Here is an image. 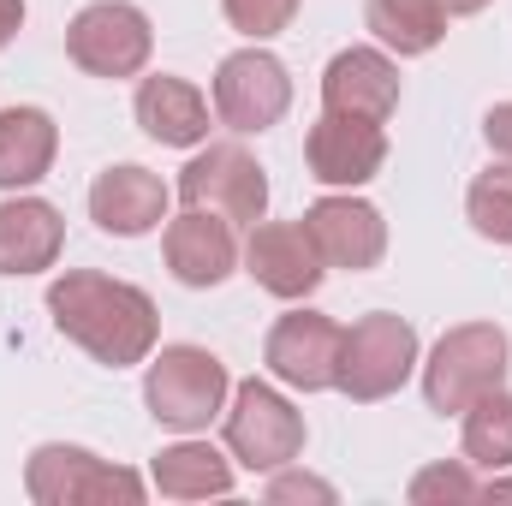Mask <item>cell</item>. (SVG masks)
Wrapping results in <instances>:
<instances>
[{
    "label": "cell",
    "mask_w": 512,
    "mask_h": 506,
    "mask_svg": "<svg viewBox=\"0 0 512 506\" xmlns=\"http://www.w3.org/2000/svg\"><path fill=\"white\" fill-rule=\"evenodd\" d=\"M221 399H227V364L215 352H203V346H167L149 364L143 405L167 429H209Z\"/></svg>",
    "instance_id": "cell-4"
},
{
    "label": "cell",
    "mask_w": 512,
    "mask_h": 506,
    "mask_svg": "<svg viewBox=\"0 0 512 506\" xmlns=\"http://www.w3.org/2000/svg\"><path fill=\"white\" fill-rule=\"evenodd\" d=\"M364 18H370L376 42L393 48L399 60L429 54V48L447 36V6H441V0H370Z\"/></svg>",
    "instance_id": "cell-20"
},
{
    "label": "cell",
    "mask_w": 512,
    "mask_h": 506,
    "mask_svg": "<svg viewBox=\"0 0 512 506\" xmlns=\"http://www.w3.org/2000/svg\"><path fill=\"white\" fill-rule=\"evenodd\" d=\"M179 197H185V209H209V215H227V221L256 227L262 209H268V179H262V167H256L251 149H239V143H209V149L179 173Z\"/></svg>",
    "instance_id": "cell-8"
},
{
    "label": "cell",
    "mask_w": 512,
    "mask_h": 506,
    "mask_svg": "<svg viewBox=\"0 0 512 506\" xmlns=\"http://www.w3.org/2000/svg\"><path fill=\"white\" fill-rule=\"evenodd\" d=\"M340 340L346 328H334L328 316L316 310H292L268 328V346H262V364L274 370V381L298 387V393H322L340 376Z\"/></svg>",
    "instance_id": "cell-10"
},
{
    "label": "cell",
    "mask_w": 512,
    "mask_h": 506,
    "mask_svg": "<svg viewBox=\"0 0 512 506\" xmlns=\"http://www.w3.org/2000/svg\"><path fill=\"white\" fill-rule=\"evenodd\" d=\"M465 215L489 245H512V167H489L465 191Z\"/></svg>",
    "instance_id": "cell-23"
},
{
    "label": "cell",
    "mask_w": 512,
    "mask_h": 506,
    "mask_svg": "<svg viewBox=\"0 0 512 506\" xmlns=\"http://www.w3.org/2000/svg\"><path fill=\"white\" fill-rule=\"evenodd\" d=\"M268 501L274 506H286V501H334V489H328V483H316V477H298V471H292V477H274V483H268Z\"/></svg>",
    "instance_id": "cell-26"
},
{
    "label": "cell",
    "mask_w": 512,
    "mask_h": 506,
    "mask_svg": "<svg viewBox=\"0 0 512 506\" xmlns=\"http://www.w3.org/2000/svg\"><path fill=\"white\" fill-rule=\"evenodd\" d=\"M483 137H489V149L501 155L512 167V102H501V108H489V120H483Z\"/></svg>",
    "instance_id": "cell-27"
},
{
    "label": "cell",
    "mask_w": 512,
    "mask_h": 506,
    "mask_svg": "<svg viewBox=\"0 0 512 506\" xmlns=\"http://www.w3.org/2000/svg\"><path fill=\"white\" fill-rule=\"evenodd\" d=\"M155 489L167 501H209V495L233 489V465L203 441H179V447H167L155 459Z\"/></svg>",
    "instance_id": "cell-21"
},
{
    "label": "cell",
    "mask_w": 512,
    "mask_h": 506,
    "mask_svg": "<svg viewBox=\"0 0 512 506\" xmlns=\"http://www.w3.org/2000/svg\"><path fill=\"white\" fill-rule=\"evenodd\" d=\"M161 215H167V185L137 161L108 167L90 185V221L114 239H143L149 227H161Z\"/></svg>",
    "instance_id": "cell-16"
},
{
    "label": "cell",
    "mask_w": 512,
    "mask_h": 506,
    "mask_svg": "<svg viewBox=\"0 0 512 506\" xmlns=\"http://www.w3.org/2000/svg\"><path fill=\"white\" fill-rule=\"evenodd\" d=\"M137 126L149 131L155 143H167V149H191V143L209 137V102H203L197 84L161 72V78L137 84Z\"/></svg>",
    "instance_id": "cell-18"
},
{
    "label": "cell",
    "mask_w": 512,
    "mask_h": 506,
    "mask_svg": "<svg viewBox=\"0 0 512 506\" xmlns=\"http://www.w3.org/2000/svg\"><path fill=\"white\" fill-rule=\"evenodd\" d=\"M411 370H417V328L387 316V310H370L340 340V376H334V387L346 399H358V405H376L387 393H399L411 381Z\"/></svg>",
    "instance_id": "cell-3"
},
{
    "label": "cell",
    "mask_w": 512,
    "mask_h": 506,
    "mask_svg": "<svg viewBox=\"0 0 512 506\" xmlns=\"http://www.w3.org/2000/svg\"><path fill=\"white\" fill-rule=\"evenodd\" d=\"M483 501H512V477H495V483L483 489Z\"/></svg>",
    "instance_id": "cell-30"
},
{
    "label": "cell",
    "mask_w": 512,
    "mask_h": 506,
    "mask_svg": "<svg viewBox=\"0 0 512 506\" xmlns=\"http://www.w3.org/2000/svg\"><path fill=\"white\" fill-rule=\"evenodd\" d=\"M507 358H512V346L495 322H465V328L441 334V346L423 364V399H429V411L447 417V411H465L483 393H495L507 381Z\"/></svg>",
    "instance_id": "cell-2"
},
{
    "label": "cell",
    "mask_w": 512,
    "mask_h": 506,
    "mask_svg": "<svg viewBox=\"0 0 512 506\" xmlns=\"http://www.w3.org/2000/svg\"><path fill=\"white\" fill-rule=\"evenodd\" d=\"M24 489L36 506H78V501H143V477L126 465H108L84 447L48 441L24 465Z\"/></svg>",
    "instance_id": "cell-5"
},
{
    "label": "cell",
    "mask_w": 512,
    "mask_h": 506,
    "mask_svg": "<svg viewBox=\"0 0 512 506\" xmlns=\"http://www.w3.org/2000/svg\"><path fill=\"white\" fill-rule=\"evenodd\" d=\"M227 453L245 471H286L304 453V417L268 381H239L227 411Z\"/></svg>",
    "instance_id": "cell-7"
},
{
    "label": "cell",
    "mask_w": 512,
    "mask_h": 506,
    "mask_svg": "<svg viewBox=\"0 0 512 506\" xmlns=\"http://www.w3.org/2000/svg\"><path fill=\"white\" fill-rule=\"evenodd\" d=\"M245 274L274 298H310L322 286L328 262L298 221H262V227H251V245H245Z\"/></svg>",
    "instance_id": "cell-11"
},
{
    "label": "cell",
    "mask_w": 512,
    "mask_h": 506,
    "mask_svg": "<svg viewBox=\"0 0 512 506\" xmlns=\"http://www.w3.org/2000/svg\"><path fill=\"white\" fill-rule=\"evenodd\" d=\"M411 501L417 506H465V501H483V483L465 471V465H429L411 477Z\"/></svg>",
    "instance_id": "cell-24"
},
{
    "label": "cell",
    "mask_w": 512,
    "mask_h": 506,
    "mask_svg": "<svg viewBox=\"0 0 512 506\" xmlns=\"http://www.w3.org/2000/svg\"><path fill=\"white\" fill-rule=\"evenodd\" d=\"M322 108L328 114H352V120H376L399 108V66L376 48H346L328 60L322 72Z\"/></svg>",
    "instance_id": "cell-14"
},
{
    "label": "cell",
    "mask_w": 512,
    "mask_h": 506,
    "mask_svg": "<svg viewBox=\"0 0 512 506\" xmlns=\"http://www.w3.org/2000/svg\"><path fill=\"white\" fill-rule=\"evenodd\" d=\"M48 316L54 328L84 346L96 364L108 370H131L155 352V304L149 292H137L131 280H108V274H90V268H66L54 286H48Z\"/></svg>",
    "instance_id": "cell-1"
},
{
    "label": "cell",
    "mask_w": 512,
    "mask_h": 506,
    "mask_svg": "<svg viewBox=\"0 0 512 506\" xmlns=\"http://www.w3.org/2000/svg\"><path fill=\"white\" fill-rule=\"evenodd\" d=\"M18 24H24V0H0V48L18 36Z\"/></svg>",
    "instance_id": "cell-28"
},
{
    "label": "cell",
    "mask_w": 512,
    "mask_h": 506,
    "mask_svg": "<svg viewBox=\"0 0 512 506\" xmlns=\"http://www.w3.org/2000/svg\"><path fill=\"white\" fill-rule=\"evenodd\" d=\"M239 262V245H233V221L227 215H209V209H185L179 221H167V268L179 286H221Z\"/></svg>",
    "instance_id": "cell-15"
},
{
    "label": "cell",
    "mask_w": 512,
    "mask_h": 506,
    "mask_svg": "<svg viewBox=\"0 0 512 506\" xmlns=\"http://www.w3.org/2000/svg\"><path fill=\"white\" fill-rule=\"evenodd\" d=\"M286 108H292V78H286V66L274 54L239 48V54H227L215 66V114H221V126L251 137V131L280 126Z\"/></svg>",
    "instance_id": "cell-9"
},
{
    "label": "cell",
    "mask_w": 512,
    "mask_h": 506,
    "mask_svg": "<svg viewBox=\"0 0 512 506\" xmlns=\"http://www.w3.org/2000/svg\"><path fill=\"white\" fill-rule=\"evenodd\" d=\"M441 6H447V18H471V12H483L489 0H441Z\"/></svg>",
    "instance_id": "cell-29"
},
{
    "label": "cell",
    "mask_w": 512,
    "mask_h": 506,
    "mask_svg": "<svg viewBox=\"0 0 512 506\" xmlns=\"http://www.w3.org/2000/svg\"><path fill=\"white\" fill-rule=\"evenodd\" d=\"M155 30L131 0H96L66 24V54L90 78H137L149 66Z\"/></svg>",
    "instance_id": "cell-6"
},
{
    "label": "cell",
    "mask_w": 512,
    "mask_h": 506,
    "mask_svg": "<svg viewBox=\"0 0 512 506\" xmlns=\"http://www.w3.org/2000/svg\"><path fill=\"white\" fill-rule=\"evenodd\" d=\"M304 233L316 239V251H322L328 268H346V274L376 268L387 251V221L370 203H358V197H322V203H310L304 209Z\"/></svg>",
    "instance_id": "cell-13"
},
{
    "label": "cell",
    "mask_w": 512,
    "mask_h": 506,
    "mask_svg": "<svg viewBox=\"0 0 512 506\" xmlns=\"http://www.w3.org/2000/svg\"><path fill=\"white\" fill-rule=\"evenodd\" d=\"M304 161H310V179H322V185H364V179L382 173L387 131L376 120L322 114L304 137Z\"/></svg>",
    "instance_id": "cell-12"
},
{
    "label": "cell",
    "mask_w": 512,
    "mask_h": 506,
    "mask_svg": "<svg viewBox=\"0 0 512 506\" xmlns=\"http://www.w3.org/2000/svg\"><path fill=\"white\" fill-rule=\"evenodd\" d=\"M227 6V24L233 30H245V36H280L286 24H292V12H298V0H221Z\"/></svg>",
    "instance_id": "cell-25"
},
{
    "label": "cell",
    "mask_w": 512,
    "mask_h": 506,
    "mask_svg": "<svg viewBox=\"0 0 512 506\" xmlns=\"http://www.w3.org/2000/svg\"><path fill=\"white\" fill-rule=\"evenodd\" d=\"M465 459L483 471H507L512 465V393L495 387L477 405H465Z\"/></svg>",
    "instance_id": "cell-22"
},
{
    "label": "cell",
    "mask_w": 512,
    "mask_h": 506,
    "mask_svg": "<svg viewBox=\"0 0 512 506\" xmlns=\"http://www.w3.org/2000/svg\"><path fill=\"white\" fill-rule=\"evenodd\" d=\"M66 245V221L42 197H12L0 203V274H42Z\"/></svg>",
    "instance_id": "cell-17"
},
{
    "label": "cell",
    "mask_w": 512,
    "mask_h": 506,
    "mask_svg": "<svg viewBox=\"0 0 512 506\" xmlns=\"http://www.w3.org/2000/svg\"><path fill=\"white\" fill-rule=\"evenodd\" d=\"M60 131L42 108H6L0 114V191H24L54 167Z\"/></svg>",
    "instance_id": "cell-19"
}]
</instances>
